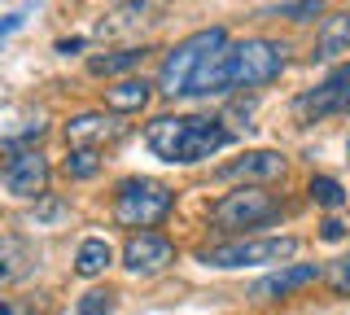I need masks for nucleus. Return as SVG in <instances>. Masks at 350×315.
<instances>
[{
    "label": "nucleus",
    "mask_w": 350,
    "mask_h": 315,
    "mask_svg": "<svg viewBox=\"0 0 350 315\" xmlns=\"http://www.w3.org/2000/svg\"><path fill=\"white\" fill-rule=\"evenodd\" d=\"M284 70V44L276 40H241V44H224L202 74L189 83V96H224L241 88H262Z\"/></svg>",
    "instance_id": "obj_1"
},
{
    "label": "nucleus",
    "mask_w": 350,
    "mask_h": 315,
    "mask_svg": "<svg viewBox=\"0 0 350 315\" xmlns=\"http://www.w3.org/2000/svg\"><path fill=\"white\" fill-rule=\"evenodd\" d=\"M228 140H232L228 127L219 118H202V114H162L145 127V145L162 162H180V167L219 154Z\"/></svg>",
    "instance_id": "obj_2"
},
{
    "label": "nucleus",
    "mask_w": 350,
    "mask_h": 315,
    "mask_svg": "<svg viewBox=\"0 0 350 315\" xmlns=\"http://www.w3.org/2000/svg\"><path fill=\"white\" fill-rule=\"evenodd\" d=\"M228 44V31L224 27H206L197 31V36L180 40L167 57H162V70H158V92L167 96H189V83L202 74V66L215 57L219 49Z\"/></svg>",
    "instance_id": "obj_3"
},
{
    "label": "nucleus",
    "mask_w": 350,
    "mask_h": 315,
    "mask_svg": "<svg viewBox=\"0 0 350 315\" xmlns=\"http://www.w3.org/2000/svg\"><path fill=\"white\" fill-rule=\"evenodd\" d=\"M280 197L267 193L262 184H241V189L224 193L215 206H211V223L219 232H250V228H267L280 219Z\"/></svg>",
    "instance_id": "obj_4"
},
{
    "label": "nucleus",
    "mask_w": 350,
    "mask_h": 315,
    "mask_svg": "<svg viewBox=\"0 0 350 315\" xmlns=\"http://www.w3.org/2000/svg\"><path fill=\"white\" fill-rule=\"evenodd\" d=\"M171 189L158 180H123L114 193V219L123 228H153L171 215Z\"/></svg>",
    "instance_id": "obj_5"
},
{
    "label": "nucleus",
    "mask_w": 350,
    "mask_h": 315,
    "mask_svg": "<svg viewBox=\"0 0 350 315\" xmlns=\"http://www.w3.org/2000/svg\"><path fill=\"white\" fill-rule=\"evenodd\" d=\"M298 254V241L293 236H241V241H228V245H211L202 254L206 267H258V263H289Z\"/></svg>",
    "instance_id": "obj_6"
},
{
    "label": "nucleus",
    "mask_w": 350,
    "mask_h": 315,
    "mask_svg": "<svg viewBox=\"0 0 350 315\" xmlns=\"http://www.w3.org/2000/svg\"><path fill=\"white\" fill-rule=\"evenodd\" d=\"M328 114H350V61H342L320 88L302 92L298 101H293V118H298V123H320Z\"/></svg>",
    "instance_id": "obj_7"
},
{
    "label": "nucleus",
    "mask_w": 350,
    "mask_h": 315,
    "mask_svg": "<svg viewBox=\"0 0 350 315\" xmlns=\"http://www.w3.org/2000/svg\"><path fill=\"white\" fill-rule=\"evenodd\" d=\"M0 184H5L14 197H40L44 189H49V158L40 154V149H14V154L5 158V167H0Z\"/></svg>",
    "instance_id": "obj_8"
},
{
    "label": "nucleus",
    "mask_w": 350,
    "mask_h": 315,
    "mask_svg": "<svg viewBox=\"0 0 350 315\" xmlns=\"http://www.w3.org/2000/svg\"><path fill=\"white\" fill-rule=\"evenodd\" d=\"M175 263V245L167 241L162 232H131L127 245H123V267L136 271V276H153V271L171 267Z\"/></svg>",
    "instance_id": "obj_9"
},
{
    "label": "nucleus",
    "mask_w": 350,
    "mask_h": 315,
    "mask_svg": "<svg viewBox=\"0 0 350 315\" xmlns=\"http://www.w3.org/2000/svg\"><path fill=\"white\" fill-rule=\"evenodd\" d=\"M320 276H324L320 263H284V267L271 271V276L254 280V285H250V298H254V302H276V298H289V293L315 285Z\"/></svg>",
    "instance_id": "obj_10"
},
{
    "label": "nucleus",
    "mask_w": 350,
    "mask_h": 315,
    "mask_svg": "<svg viewBox=\"0 0 350 315\" xmlns=\"http://www.w3.org/2000/svg\"><path fill=\"white\" fill-rule=\"evenodd\" d=\"M284 176V158L276 149H250V154H241L232 162H224L219 167V180H245V184H267Z\"/></svg>",
    "instance_id": "obj_11"
},
{
    "label": "nucleus",
    "mask_w": 350,
    "mask_h": 315,
    "mask_svg": "<svg viewBox=\"0 0 350 315\" xmlns=\"http://www.w3.org/2000/svg\"><path fill=\"white\" fill-rule=\"evenodd\" d=\"M171 0H123L114 14L101 23V36H127V31H140V27H153L162 23Z\"/></svg>",
    "instance_id": "obj_12"
},
{
    "label": "nucleus",
    "mask_w": 350,
    "mask_h": 315,
    "mask_svg": "<svg viewBox=\"0 0 350 315\" xmlns=\"http://www.w3.org/2000/svg\"><path fill=\"white\" fill-rule=\"evenodd\" d=\"M350 53V9H337V14L320 18V31H315V61H333Z\"/></svg>",
    "instance_id": "obj_13"
},
{
    "label": "nucleus",
    "mask_w": 350,
    "mask_h": 315,
    "mask_svg": "<svg viewBox=\"0 0 350 315\" xmlns=\"http://www.w3.org/2000/svg\"><path fill=\"white\" fill-rule=\"evenodd\" d=\"M118 136V123L105 114H75L70 123H66V140H70V149H96L105 145V140Z\"/></svg>",
    "instance_id": "obj_14"
},
{
    "label": "nucleus",
    "mask_w": 350,
    "mask_h": 315,
    "mask_svg": "<svg viewBox=\"0 0 350 315\" xmlns=\"http://www.w3.org/2000/svg\"><path fill=\"white\" fill-rule=\"evenodd\" d=\"M44 132L40 110H22V105H5L0 110V145H27Z\"/></svg>",
    "instance_id": "obj_15"
},
{
    "label": "nucleus",
    "mask_w": 350,
    "mask_h": 315,
    "mask_svg": "<svg viewBox=\"0 0 350 315\" xmlns=\"http://www.w3.org/2000/svg\"><path fill=\"white\" fill-rule=\"evenodd\" d=\"M31 245L22 241V236H0V289L5 285H18L22 276L31 271Z\"/></svg>",
    "instance_id": "obj_16"
},
{
    "label": "nucleus",
    "mask_w": 350,
    "mask_h": 315,
    "mask_svg": "<svg viewBox=\"0 0 350 315\" xmlns=\"http://www.w3.org/2000/svg\"><path fill=\"white\" fill-rule=\"evenodd\" d=\"M149 96H153V88L145 79H123V83H114V88H105V105L114 114H136V110L149 105Z\"/></svg>",
    "instance_id": "obj_17"
},
{
    "label": "nucleus",
    "mask_w": 350,
    "mask_h": 315,
    "mask_svg": "<svg viewBox=\"0 0 350 315\" xmlns=\"http://www.w3.org/2000/svg\"><path fill=\"white\" fill-rule=\"evenodd\" d=\"M109 263H114V249H109V241H101V236H88L79 245V254H75V271H79V276H101Z\"/></svg>",
    "instance_id": "obj_18"
},
{
    "label": "nucleus",
    "mask_w": 350,
    "mask_h": 315,
    "mask_svg": "<svg viewBox=\"0 0 350 315\" xmlns=\"http://www.w3.org/2000/svg\"><path fill=\"white\" fill-rule=\"evenodd\" d=\"M140 61H145V49H123V53H109V57H92L88 70L92 74H123L131 66H140Z\"/></svg>",
    "instance_id": "obj_19"
},
{
    "label": "nucleus",
    "mask_w": 350,
    "mask_h": 315,
    "mask_svg": "<svg viewBox=\"0 0 350 315\" xmlns=\"http://www.w3.org/2000/svg\"><path fill=\"white\" fill-rule=\"evenodd\" d=\"M324 14V0H293V5H276L262 18H289V23H311V18Z\"/></svg>",
    "instance_id": "obj_20"
},
{
    "label": "nucleus",
    "mask_w": 350,
    "mask_h": 315,
    "mask_svg": "<svg viewBox=\"0 0 350 315\" xmlns=\"http://www.w3.org/2000/svg\"><path fill=\"white\" fill-rule=\"evenodd\" d=\"M311 202L315 206H328V210H337V206L346 202V189L337 180H328V176H315L311 180Z\"/></svg>",
    "instance_id": "obj_21"
},
{
    "label": "nucleus",
    "mask_w": 350,
    "mask_h": 315,
    "mask_svg": "<svg viewBox=\"0 0 350 315\" xmlns=\"http://www.w3.org/2000/svg\"><path fill=\"white\" fill-rule=\"evenodd\" d=\"M101 171V158H96V149H70V158H66V176L70 180H88Z\"/></svg>",
    "instance_id": "obj_22"
},
{
    "label": "nucleus",
    "mask_w": 350,
    "mask_h": 315,
    "mask_svg": "<svg viewBox=\"0 0 350 315\" xmlns=\"http://www.w3.org/2000/svg\"><path fill=\"white\" fill-rule=\"evenodd\" d=\"M114 298H118L114 289H88L79 298V307H75V315H109L114 311Z\"/></svg>",
    "instance_id": "obj_23"
},
{
    "label": "nucleus",
    "mask_w": 350,
    "mask_h": 315,
    "mask_svg": "<svg viewBox=\"0 0 350 315\" xmlns=\"http://www.w3.org/2000/svg\"><path fill=\"white\" fill-rule=\"evenodd\" d=\"M0 315H44V307L36 298H14V293H0Z\"/></svg>",
    "instance_id": "obj_24"
},
{
    "label": "nucleus",
    "mask_w": 350,
    "mask_h": 315,
    "mask_svg": "<svg viewBox=\"0 0 350 315\" xmlns=\"http://www.w3.org/2000/svg\"><path fill=\"white\" fill-rule=\"evenodd\" d=\"M328 280H333V289H337V293H350V254L333 263V271H328Z\"/></svg>",
    "instance_id": "obj_25"
},
{
    "label": "nucleus",
    "mask_w": 350,
    "mask_h": 315,
    "mask_svg": "<svg viewBox=\"0 0 350 315\" xmlns=\"http://www.w3.org/2000/svg\"><path fill=\"white\" fill-rule=\"evenodd\" d=\"M18 27H22V14H9V18H0V40H5V36H14Z\"/></svg>",
    "instance_id": "obj_26"
},
{
    "label": "nucleus",
    "mask_w": 350,
    "mask_h": 315,
    "mask_svg": "<svg viewBox=\"0 0 350 315\" xmlns=\"http://www.w3.org/2000/svg\"><path fill=\"white\" fill-rule=\"evenodd\" d=\"M324 236H328V241H342V236H346V228L337 223V219H328V223H324Z\"/></svg>",
    "instance_id": "obj_27"
}]
</instances>
